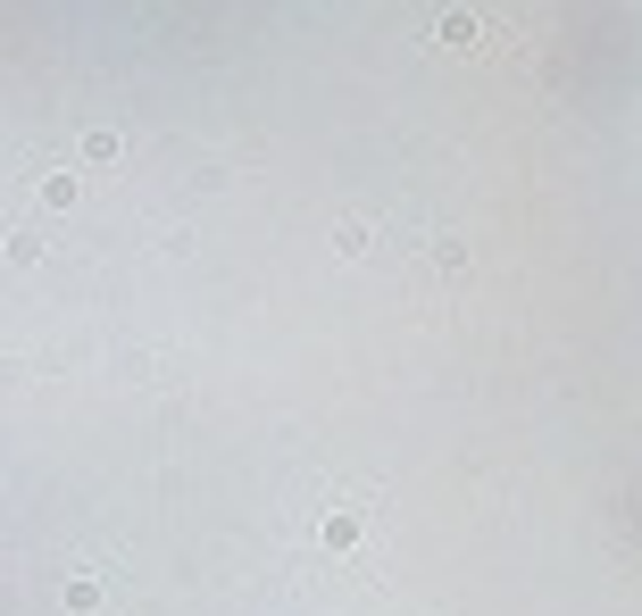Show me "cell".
Listing matches in <instances>:
<instances>
[{"label":"cell","mask_w":642,"mask_h":616,"mask_svg":"<svg viewBox=\"0 0 642 616\" xmlns=\"http://www.w3.org/2000/svg\"><path fill=\"white\" fill-rule=\"evenodd\" d=\"M442 42H451V51H475V18H442Z\"/></svg>","instance_id":"1"}]
</instances>
